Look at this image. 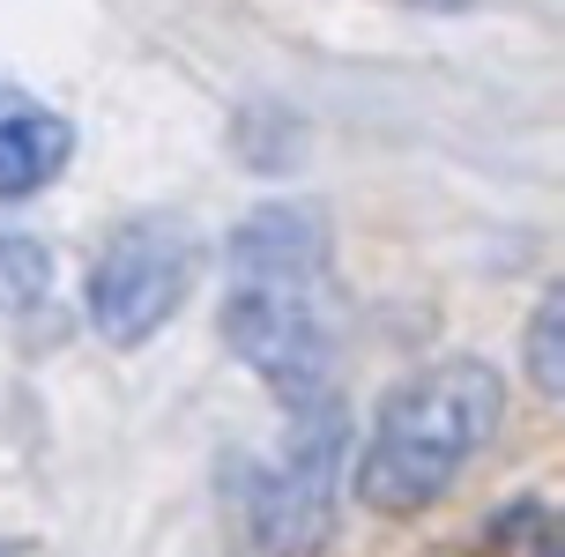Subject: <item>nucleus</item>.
Returning <instances> with one entry per match:
<instances>
[{"instance_id":"1","label":"nucleus","mask_w":565,"mask_h":557,"mask_svg":"<svg viewBox=\"0 0 565 557\" xmlns=\"http://www.w3.org/2000/svg\"><path fill=\"white\" fill-rule=\"evenodd\" d=\"M224 334L282 409L335 394V246L312 201H260L254 216H238Z\"/></svg>"},{"instance_id":"2","label":"nucleus","mask_w":565,"mask_h":557,"mask_svg":"<svg viewBox=\"0 0 565 557\" xmlns=\"http://www.w3.org/2000/svg\"><path fill=\"white\" fill-rule=\"evenodd\" d=\"M499 417H507V387L491 364L439 357L409 372L372 417L365 461H358V499L387 521L439 505L454 491V475L491 446Z\"/></svg>"},{"instance_id":"3","label":"nucleus","mask_w":565,"mask_h":557,"mask_svg":"<svg viewBox=\"0 0 565 557\" xmlns=\"http://www.w3.org/2000/svg\"><path fill=\"white\" fill-rule=\"evenodd\" d=\"M282 446L246 469V521H254L268 557H312L335 535V499H342V409L335 394L282 409Z\"/></svg>"},{"instance_id":"4","label":"nucleus","mask_w":565,"mask_h":557,"mask_svg":"<svg viewBox=\"0 0 565 557\" xmlns=\"http://www.w3.org/2000/svg\"><path fill=\"white\" fill-rule=\"evenodd\" d=\"M194 268H201V246L179 216H164V208L127 216L113 231V246L97 253V268H89V328L113 350H141L186 306Z\"/></svg>"},{"instance_id":"5","label":"nucleus","mask_w":565,"mask_h":557,"mask_svg":"<svg viewBox=\"0 0 565 557\" xmlns=\"http://www.w3.org/2000/svg\"><path fill=\"white\" fill-rule=\"evenodd\" d=\"M75 157V127L30 89L0 83V201H30L45 179H60Z\"/></svg>"},{"instance_id":"6","label":"nucleus","mask_w":565,"mask_h":557,"mask_svg":"<svg viewBox=\"0 0 565 557\" xmlns=\"http://www.w3.org/2000/svg\"><path fill=\"white\" fill-rule=\"evenodd\" d=\"M53 290V253L30 231H0V312H30Z\"/></svg>"},{"instance_id":"7","label":"nucleus","mask_w":565,"mask_h":557,"mask_svg":"<svg viewBox=\"0 0 565 557\" xmlns=\"http://www.w3.org/2000/svg\"><path fill=\"white\" fill-rule=\"evenodd\" d=\"M529 364H536V387L558 401V394H565V298H558V290L536 306V328H529Z\"/></svg>"},{"instance_id":"8","label":"nucleus","mask_w":565,"mask_h":557,"mask_svg":"<svg viewBox=\"0 0 565 557\" xmlns=\"http://www.w3.org/2000/svg\"><path fill=\"white\" fill-rule=\"evenodd\" d=\"M409 8H469V0H409Z\"/></svg>"},{"instance_id":"9","label":"nucleus","mask_w":565,"mask_h":557,"mask_svg":"<svg viewBox=\"0 0 565 557\" xmlns=\"http://www.w3.org/2000/svg\"><path fill=\"white\" fill-rule=\"evenodd\" d=\"M0 557H23V550H15V543H0Z\"/></svg>"}]
</instances>
